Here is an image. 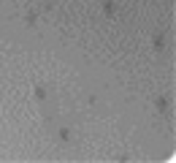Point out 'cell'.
<instances>
[{
	"label": "cell",
	"mask_w": 176,
	"mask_h": 163,
	"mask_svg": "<svg viewBox=\"0 0 176 163\" xmlns=\"http://www.w3.org/2000/svg\"><path fill=\"white\" fill-rule=\"evenodd\" d=\"M60 139H62V142H68V139H70V131H68V128H62V131H60Z\"/></svg>",
	"instance_id": "3"
},
{
	"label": "cell",
	"mask_w": 176,
	"mask_h": 163,
	"mask_svg": "<svg viewBox=\"0 0 176 163\" xmlns=\"http://www.w3.org/2000/svg\"><path fill=\"white\" fill-rule=\"evenodd\" d=\"M163 46H165V38H163V35H157V38H155V49H163Z\"/></svg>",
	"instance_id": "1"
},
{
	"label": "cell",
	"mask_w": 176,
	"mask_h": 163,
	"mask_svg": "<svg viewBox=\"0 0 176 163\" xmlns=\"http://www.w3.org/2000/svg\"><path fill=\"white\" fill-rule=\"evenodd\" d=\"M35 98H38V101H43V98H46V90H43V87H38V90H35Z\"/></svg>",
	"instance_id": "4"
},
{
	"label": "cell",
	"mask_w": 176,
	"mask_h": 163,
	"mask_svg": "<svg viewBox=\"0 0 176 163\" xmlns=\"http://www.w3.org/2000/svg\"><path fill=\"white\" fill-rule=\"evenodd\" d=\"M103 11H106V14H114V3H111V0H106V3H103Z\"/></svg>",
	"instance_id": "2"
}]
</instances>
